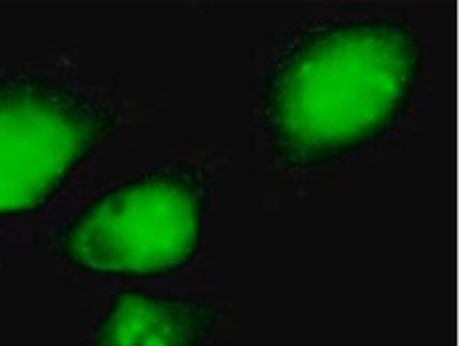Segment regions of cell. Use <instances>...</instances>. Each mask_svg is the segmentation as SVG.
<instances>
[{"label":"cell","mask_w":459,"mask_h":346,"mask_svg":"<svg viewBox=\"0 0 459 346\" xmlns=\"http://www.w3.org/2000/svg\"><path fill=\"white\" fill-rule=\"evenodd\" d=\"M212 195L213 176L200 166L144 171L79 208L50 248L87 275L143 281L179 273L200 255Z\"/></svg>","instance_id":"cell-2"},{"label":"cell","mask_w":459,"mask_h":346,"mask_svg":"<svg viewBox=\"0 0 459 346\" xmlns=\"http://www.w3.org/2000/svg\"><path fill=\"white\" fill-rule=\"evenodd\" d=\"M119 127V110L65 79L0 75V220L43 212Z\"/></svg>","instance_id":"cell-3"},{"label":"cell","mask_w":459,"mask_h":346,"mask_svg":"<svg viewBox=\"0 0 459 346\" xmlns=\"http://www.w3.org/2000/svg\"><path fill=\"white\" fill-rule=\"evenodd\" d=\"M221 316L204 297L119 289L94 324L91 346H206Z\"/></svg>","instance_id":"cell-4"},{"label":"cell","mask_w":459,"mask_h":346,"mask_svg":"<svg viewBox=\"0 0 459 346\" xmlns=\"http://www.w3.org/2000/svg\"><path fill=\"white\" fill-rule=\"evenodd\" d=\"M423 68L421 35L403 18L306 25L264 75L269 154L281 168L314 169L371 149L406 119Z\"/></svg>","instance_id":"cell-1"}]
</instances>
